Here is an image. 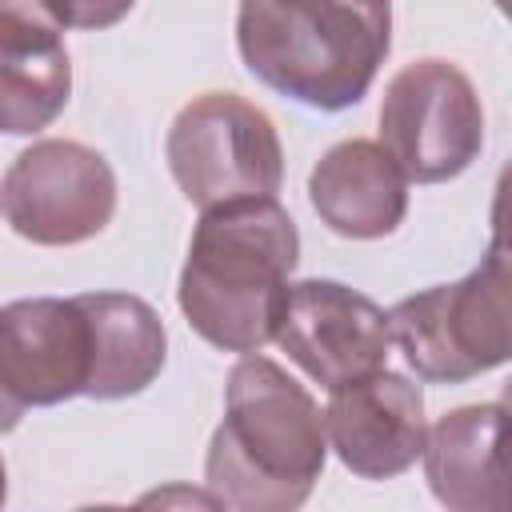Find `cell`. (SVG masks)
Instances as JSON below:
<instances>
[{
  "label": "cell",
  "mask_w": 512,
  "mask_h": 512,
  "mask_svg": "<svg viewBox=\"0 0 512 512\" xmlns=\"http://www.w3.org/2000/svg\"><path fill=\"white\" fill-rule=\"evenodd\" d=\"M164 160L196 208L276 196L284 184V144L272 116L236 92L192 96L168 128Z\"/></svg>",
  "instance_id": "obj_5"
},
{
  "label": "cell",
  "mask_w": 512,
  "mask_h": 512,
  "mask_svg": "<svg viewBox=\"0 0 512 512\" xmlns=\"http://www.w3.org/2000/svg\"><path fill=\"white\" fill-rule=\"evenodd\" d=\"M0 212L40 248L84 244L116 212V172L80 140H32L0 180Z\"/></svg>",
  "instance_id": "obj_7"
},
{
  "label": "cell",
  "mask_w": 512,
  "mask_h": 512,
  "mask_svg": "<svg viewBox=\"0 0 512 512\" xmlns=\"http://www.w3.org/2000/svg\"><path fill=\"white\" fill-rule=\"evenodd\" d=\"M328 460L324 412L276 360L244 352L224 384V420L204 456V488L220 508L292 512Z\"/></svg>",
  "instance_id": "obj_1"
},
{
  "label": "cell",
  "mask_w": 512,
  "mask_h": 512,
  "mask_svg": "<svg viewBox=\"0 0 512 512\" xmlns=\"http://www.w3.org/2000/svg\"><path fill=\"white\" fill-rule=\"evenodd\" d=\"M380 144L416 184H444L484 148V104L464 68L440 56L404 64L380 100Z\"/></svg>",
  "instance_id": "obj_6"
},
{
  "label": "cell",
  "mask_w": 512,
  "mask_h": 512,
  "mask_svg": "<svg viewBox=\"0 0 512 512\" xmlns=\"http://www.w3.org/2000/svg\"><path fill=\"white\" fill-rule=\"evenodd\" d=\"M496 4H500V8H504V0H496Z\"/></svg>",
  "instance_id": "obj_18"
},
{
  "label": "cell",
  "mask_w": 512,
  "mask_h": 512,
  "mask_svg": "<svg viewBox=\"0 0 512 512\" xmlns=\"http://www.w3.org/2000/svg\"><path fill=\"white\" fill-rule=\"evenodd\" d=\"M88 320L76 296H24L0 308V388L20 408L84 396Z\"/></svg>",
  "instance_id": "obj_10"
},
{
  "label": "cell",
  "mask_w": 512,
  "mask_h": 512,
  "mask_svg": "<svg viewBox=\"0 0 512 512\" xmlns=\"http://www.w3.org/2000/svg\"><path fill=\"white\" fill-rule=\"evenodd\" d=\"M508 292L512 264L496 212L492 244L468 276L412 292L388 312L392 344H400L408 368L432 384H464L480 372H492L512 356Z\"/></svg>",
  "instance_id": "obj_4"
},
{
  "label": "cell",
  "mask_w": 512,
  "mask_h": 512,
  "mask_svg": "<svg viewBox=\"0 0 512 512\" xmlns=\"http://www.w3.org/2000/svg\"><path fill=\"white\" fill-rule=\"evenodd\" d=\"M296 264L300 232L276 196L224 200L200 208L176 304L212 348L260 352L276 332Z\"/></svg>",
  "instance_id": "obj_2"
},
{
  "label": "cell",
  "mask_w": 512,
  "mask_h": 512,
  "mask_svg": "<svg viewBox=\"0 0 512 512\" xmlns=\"http://www.w3.org/2000/svg\"><path fill=\"white\" fill-rule=\"evenodd\" d=\"M272 340L320 388H340L356 376L384 368L392 328L388 312L372 296L340 280L312 276L288 284Z\"/></svg>",
  "instance_id": "obj_8"
},
{
  "label": "cell",
  "mask_w": 512,
  "mask_h": 512,
  "mask_svg": "<svg viewBox=\"0 0 512 512\" xmlns=\"http://www.w3.org/2000/svg\"><path fill=\"white\" fill-rule=\"evenodd\" d=\"M4 496H8V468H4V456H0V504H4Z\"/></svg>",
  "instance_id": "obj_17"
},
{
  "label": "cell",
  "mask_w": 512,
  "mask_h": 512,
  "mask_svg": "<svg viewBox=\"0 0 512 512\" xmlns=\"http://www.w3.org/2000/svg\"><path fill=\"white\" fill-rule=\"evenodd\" d=\"M56 0H0V132L48 128L72 96V56Z\"/></svg>",
  "instance_id": "obj_11"
},
{
  "label": "cell",
  "mask_w": 512,
  "mask_h": 512,
  "mask_svg": "<svg viewBox=\"0 0 512 512\" xmlns=\"http://www.w3.org/2000/svg\"><path fill=\"white\" fill-rule=\"evenodd\" d=\"M20 416H24V408L0 388V432H12V428L20 424Z\"/></svg>",
  "instance_id": "obj_16"
},
{
  "label": "cell",
  "mask_w": 512,
  "mask_h": 512,
  "mask_svg": "<svg viewBox=\"0 0 512 512\" xmlns=\"http://www.w3.org/2000/svg\"><path fill=\"white\" fill-rule=\"evenodd\" d=\"M236 48L272 92L344 112L360 104L392 48L388 0H240Z\"/></svg>",
  "instance_id": "obj_3"
},
{
  "label": "cell",
  "mask_w": 512,
  "mask_h": 512,
  "mask_svg": "<svg viewBox=\"0 0 512 512\" xmlns=\"http://www.w3.org/2000/svg\"><path fill=\"white\" fill-rule=\"evenodd\" d=\"M424 392L400 372L376 368L340 388H328L324 436L340 464L364 480H392L420 460Z\"/></svg>",
  "instance_id": "obj_9"
},
{
  "label": "cell",
  "mask_w": 512,
  "mask_h": 512,
  "mask_svg": "<svg viewBox=\"0 0 512 512\" xmlns=\"http://www.w3.org/2000/svg\"><path fill=\"white\" fill-rule=\"evenodd\" d=\"M60 16L68 28H80V32H100V28H112L120 24L136 0H56Z\"/></svg>",
  "instance_id": "obj_15"
},
{
  "label": "cell",
  "mask_w": 512,
  "mask_h": 512,
  "mask_svg": "<svg viewBox=\"0 0 512 512\" xmlns=\"http://www.w3.org/2000/svg\"><path fill=\"white\" fill-rule=\"evenodd\" d=\"M88 320V384L92 400L140 396L168 360V332L160 312L132 292H80Z\"/></svg>",
  "instance_id": "obj_14"
},
{
  "label": "cell",
  "mask_w": 512,
  "mask_h": 512,
  "mask_svg": "<svg viewBox=\"0 0 512 512\" xmlns=\"http://www.w3.org/2000/svg\"><path fill=\"white\" fill-rule=\"evenodd\" d=\"M408 176L380 140H340L308 172V204L344 240L392 236L408 216Z\"/></svg>",
  "instance_id": "obj_12"
},
{
  "label": "cell",
  "mask_w": 512,
  "mask_h": 512,
  "mask_svg": "<svg viewBox=\"0 0 512 512\" xmlns=\"http://www.w3.org/2000/svg\"><path fill=\"white\" fill-rule=\"evenodd\" d=\"M504 404H460L424 432V480L432 496L452 512H504Z\"/></svg>",
  "instance_id": "obj_13"
}]
</instances>
